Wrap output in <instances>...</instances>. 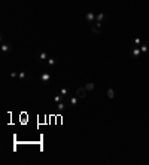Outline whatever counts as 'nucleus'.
Returning a JSON list of instances; mask_svg holds the SVG:
<instances>
[{"label":"nucleus","instance_id":"obj_17","mask_svg":"<svg viewBox=\"0 0 149 165\" xmlns=\"http://www.w3.org/2000/svg\"><path fill=\"white\" fill-rule=\"evenodd\" d=\"M140 43H142V40L139 39V37H136V39H134V46H139Z\"/></svg>","mask_w":149,"mask_h":165},{"label":"nucleus","instance_id":"obj_3","mask_svg":"<svg viewBox=\"0 0 149 165\" xmlns=\"http://www.w3.org/2000/svg\"><path fill=\"white\" fill-rule=\"evenodd\" d=\"M69 104H70L69 101H61V103H58V104H57V110L61 113V112H64V110H66V107H67Z\"/></svg>","mask_w":149,"mask_h":165},{"label":"nucleus","instance_id":"obj_12","mask_svg":"<svg viewBox=\"0 0 149 165\" xmlns=\"http://www.w3.org/2000/svg\"><path fill=\"white\" fill-rule=\"evenodd\" d=\"M85 88H87V91H92V89L96 88V85L92 83V82H90V83H87V85H85Z\"/></svg>","mask_w":149,"mask_h":165},{"label":"nucleus","instance_id":"obj_16","mask_svg":"<svg viewBox=\"0 0 149 165\" xmlns=\"http://www.w3.org/2000/svg\"><path fill=\"white\" fill-rule=\"evenodd\" d=\"M60 94H61L63 97H66V95L69 94V89H67V88H61V91H60Z\"/></svg>","mask_w":149,"mask_h":165},{"label":"nucleus","instance_id":"obj_6","mask_svg":"<svg viewBox=\"0 0 149 165\" xmlns=\"http://www.w3.org/2000/svg\"><path fill=\"white\" fill-rule=\"evenodd\" d=\"M40 79H42V82H45V83H48V82L51 80V74H49V73H43V74L40 76Z\"/></svg>","mask_w":149,"mask_h":165},{"label":"nucleus","instance_id":"obj_15","mask_svg":"<svg viewBox=\"0 0 149 165\" xmlns=\"http://www.w3.org/2000/svg\"><path fill=\"white\" fill-rule=\"evenodd\" d=\"M148 49H149V46L146 45V43H145V45H142V46H140V51H142V54H146V52H148Z\"/></svg>","mask_w":149,"mask_h":165},{"label":"nucleus","instance_id":"obj_8","mask_svg":"<svg viewBox=\"0 0 149 165\" xmlns=\"http://www.w3.org/2000/svg\"><path fill=\"white\" fill-rule=\"evenodd\" d=\"M79 100H81V98L75 95V97H72L70 100H69V103H70V106H76V104H78V101H79Z\"/></svg>","mask_w":149,"mask_h":165},{"label":"nucleus","instance_id":"obj_9","mask_svg":"<svg viewBox=\"0 0 149 165\" xmlns=\"http://www.w3.org/2000/svg\"><path fill=\"white\" fill-rule=\"evenodd\" d=\"M142 54V51H140V48H137V46H134L133 48V57L134 58H137V57H139V55Z\"/></svg>","mask_w":149,"mask_h":165},{"label":"nucleus","instance_id":"obj_13","mask_svg":"<svg viewBox=\"0 0 149 165\" xmlns=\"http://www.w3.org/2000/svg\"><path fill=\"white\" fill-rule=\"evenodd\" d=\"M115 97V91L112 89V88H109L107 89V98H113Z\"/></svg>","mask_w":149,"mask_h":165},{"label":"nucleus","instance_id":"obj_19","mask_svg":"<svg viewBox=\"0 0 149 165\" xmlns=\"http://www.w3.org/2000/svg\"><path fill=\"white\" fill-rule=\"evenodd\" d=\"M10 76H12V78H16V76H18V73H15V71H12V73H10Z\"/></svg>","mask_w":149,"mask_h":165},{"label":"nucleus","instance_id":"obj_4","mask_svg":"<svg viewBox=\"0 0 149 165\" xmlns=\"http://www.w3.org/2000/svg\"><path fill=\"white\" fill-rule=\"evenodd\" d=\"M104 19H107V15L106 14H98V15H96V21H97V23H103V21Z\"/></svg>","mask_w":149,"mask_h":165},{"label":"nucleus","instance_id":"obj_5","mask_svg":"<svg viewBox=\"0 0 149 165\" xmlns=\"http://www.w3.org/2000/svg\"><path fill=\"white\" fill-rule=\"evenodd\" d=\"M85 18H87L88 23H94V21H96V14H92V12H87V16H85Z\"/></svg>","mask_w":149,"mask_h":165},{"label":"nucleus","instance_id":"obj_10","mask_svg":"<svg viewBox=\"0 0 149 165\" xmlns=\"http://www.w3.org/2000/svg\"><path fill=\"white\" fill-rule=\"evenodd\" d=\"M64 98H66V97H63L61 94H58V95H55V97H54V101H55V103H57V104H58V103H61V101H64Z\"/></svg>","mask_w":149,"mask_h":165},{"label":"nucleus","instance_id":"obj_1","mask_svg":"<svg viewBox=\"0 0 149 165\" xmlns=\"http://www.w3.org/2000/svg\"><path fill=\"white\" fill-rule=\"evenodd\" d=\"M87 88L85 86H81V88H78L76 89V97H79V98H85L87 97Z\"/></svg>","mask_w":149,"mask_h":165},{"label":"nucleus","instance_id":"obj_11","mask_svg":"<svg viewBox=\"0 0 149 165\" xmlns=\"http://www.w3.org/2000/svg\"><path fill=\"white\" fill-rule=\"evenodd\" d=\"M48 58H49V57H48L46 52H40V54H39V60H42V61H48Z\"/></svg>","mask_w":149,"mask_h":165},{"label":"nucleus","instance_id":"obj_18","mask_svg":"<svg viewBox=\"0 0 149 165\" xmlns=\"http://www.w3.org/2000/svg\"><path fill=\"white\" fill-rule=\"evenodd\" d=\"M48 64L49 65H54L55 64V58H48Z\"/></svg>","mask_w":149,"mask_h":165},{"label":"nucleus","instance_id":"obj_2","mask_svg":"<svg viewBox=\"0 0 149 165\" xmlns=\"http://www.w3.org/2000/svg\"><path fill=\"white\" fill-rule=\"evenodd\" d=\"M91 30L94 33H101V23H97V21H94L91 25Z\"/></svg>","mask_w":149,"mask_h":165},{"label":"nucleus","instance_id":"obj_14","mask_svg":"<svg viewBox=\"0 0 149 165\" xmlns=\"http://www.w3.org/2000/svg\"><path fill=\"white\" fill-rule=\"evenodd\" d=\"M18 78H19L21 80H24V79H27V78H29V76H27V73H25V71H21V73H18Z\"/></svg>","mask_w":149,"mask_h":165},{"label":"nucleus","instance_id":"obj_7","mask_svg":"<svg viewBox=\"0 0 149 165\" xmlns=\"http://www.w3.org/2000/svg\"><path fill=\"white\" fill-rule=\"evenodd\" d=\"M10 48H12L10 45H6V43H2V48H0V49H2V52H3V54H8V52L10 51Z\"/></svg>","mask_w":149,"mask_h":165}]
</instances>
